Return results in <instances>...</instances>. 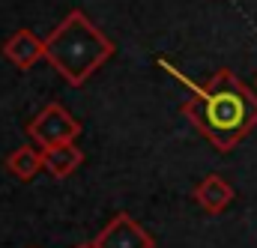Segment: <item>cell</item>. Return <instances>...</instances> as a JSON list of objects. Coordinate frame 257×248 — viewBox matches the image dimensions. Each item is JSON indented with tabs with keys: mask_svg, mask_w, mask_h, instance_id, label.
Returning a JSON list of instances; mask_svg holds the SVG:
<instances>
[{
	"mask_svg": "<svg viewBox=\"0 0 257 248\" xmlns=\"http://www.w3.org/2000/svg\"><path fill=\"white\" fill-rule=\"evenodd\" d=\"M194 200H197V206H200L203 212H209V215L224 212V209L233 203V186H230L224 177L209 174V177H203V180L194 186Z\"/></svg>",
	"mask_w": 257,
	"mask_h": 248,
	"instance_id": "8992f818",
	"label": "cell"
},
{
	"mask_svg": "<svg viewBox=\"0 0 257 248\" xmlns=\"http://www.w3.org/2000/svg\"><path fill=\"white\" fill-rule=\"evenodd\" d=\"M75 248H96V242H81V245H75Z\"/></svg>",
	"mask_w": 257,
	"mask_h": 248,
	"instance_id": "9c48e42d",
	"label": "cell"
},
{
	"mask_svg": "<svg viewBox=\"0 0 257 248\" xmlns=\"http://www.w3.org/2000/svg\"><path fill=\"white\" fill-rule=\"evenodd\" d=\"M159 66L189 87L192 96L183 102V114L218 153H230L251 135L257 126V96L230 69H218L206 84H194L168 60H159Z\"/></svg>",
	"mask_w": 257,
	"mask_h": 248,
	"instance_id": "6da1fadb",
	"label": "cell"
},
{
	"mask_svg": "<svg viewBox=\"0 0 257 248\" xmlns=\"http://www.w3.org/2000/svg\"><path fill=\"white\" fill-rule=\"evenodd\" d=\"M93 242L96 248H156V239L128 212H117L111 221H105Z\"/></svg>",
	"mask_w": 257,
	"mask_h": 248,
	"instance_id": "277c9868",
	"label": "cell"
},
{
	"mask_svg": "<svg viewBox=\"0 0 257 248\" xmlns=\"http://www.w3.org/2000/svg\"><path fill=\"white\" fill-rule=\"evenodd\" d=\"M3 57L18 69H33L39 60H45V39H39L33 30L21 27L3 42Z\"/></svg>",
	"mask_w": 257,
	"mask_h": 248,
	"instance_id": "5b68a950",
	"label": "cell"
},
{
	"mask_svg": "<svg viewBox=\"0 0 257 248\" xmlns=\"http://www.w3.org/2000/svg\"><path fill=\"white\" fill-rule=\"evenodd\" d=\"M42 159H45V174H51L54 180L72 177L84 165V153H81V147L75 141L72 144H60V147H51V150H42Z\"/></svg>",
	"mask_w": 257,
	"mask_h": 248,
	"instance_id": "52a82bcc",
	"label": "cell"
},
{
	"mask_svg": "<svg viewBox=\"0 0 257 248\" xmlns=\"http://www.w3.org/2000/svg\"><path fill=\"white\" fill-rule=\"evenodd\" d=\"M24 132H27V138H30L39 150H51V147H60V144H72V141H78V135H81V123L66 111L63 105L51 102V105H45L30 123L24 126Z\"/></svg>",
	"mask_w": 257,
	"mask_h": 248,
	"instance_id": "3957f363",
	"label": "cell"
},
{
	"mask_svg": "<svg viewBox=\"0 0 257 248\" xmlns=\"http://www.w3.org/2000/svg\"><path fill=\"white\" fill-rule=\"evenodd\" d=\"M6 171L21 180V183H30L39 171H45V159H42V150L36 144H27V147H18L9 153L6 159Z\"/></svg>",
	"mask_w": 257,
	"mask_h": 248,
	"instance_id": "ba28073f",
	"label": "cell"
},
{
	"mask_svg": "<svg viewBox=\"0 0 257 248\" xmlns=\"http://www.w3.org/2000/svg\"><path fill=\"white\" fill-rule=\"evenodd\" d=\"M114 54V42L81 12H69L63 21L45 36V60L66 84L81 87L90 81Z\"/></svg>",
	"mask_w": 257,
	"mask_h": 248,
	"instance_id": "7a4b0ae2",
	"label": "cell"
}]
</instances>
